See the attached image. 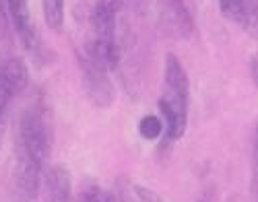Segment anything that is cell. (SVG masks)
Returning <instances> with one entry per match:
<instances>
[{
  "label": "cell",
  "mask_w": 258,
  "mask_h": 202,
  "mask_svg": "<svg viewBox=\"0 0 258 202\" xmlns=\"http://www.w3.org/2000/svg\"><path fill=\"white\" fill-rule=\"evenodd\" d=\"M50 137L52 134L46 109L39 105L25 109L15 137L7 202H35L46 157L52 147Z\"/></svg>",
  "instance_id": "6da1fadb"
},
{
  "label": "cell",
  "mask_w": 258,
  "mask_h": 202,
  "mask_svg": "<svg viewBox=\"0 0 258 202\" xmlns=\"http://www.w3.org/2000/svg\"><path fill=\"white\" fill-rule=\"evenodd\" d=\"M163 89L165 93L159 99V111L163 116L165 137L169 143H176L184 137L188 126V103H190V81L184 64L176 54L165 56L163 69Z\"/></svg>",
  "instance_id": "7a4b0ae2"
},
{
  "label": "cell",
  "mask_w": 258,
  "mask_h": 202,
  "mask_svg": "<svg viewBox=\"0 0 258 202\" xmlns=\"http://www.w3.org/2000/svg\"><path fill=\"white\" fill-rule=\"evenodd\" d=\"M77 60H79V69H81V79H83V89L87 93L89 101L95 107H110L116 99V91L110 79V71L97 60L89 58L87 54H83L77 50Z\"/></svg>",
  "instance_id": "3957f363"
},
{
  "label": "cell",
  "mask_w": 258,
  "mask_h": 202,
  "mask_svg": "<svg viewBox=\"0 0 258 202\" xmlns=\"http://www.w3.org/2000/svg\"><path fill=\"white\" fill-rule=\"evenodd\" d=\"M29 85V69L21 58H9L0 64V141L11 101Z\"/></svg>",
  "instance_id": "277c9868"
},
{
  "label": "cell",
  "mask_w": 258,
  "mask_h": 202,
  "mask_svg": "<svg viewBox=\"0 0 258 202\" xmlns=\"http://www.w3.org/2000/svg\"><path fill=\"white\" fill-rule=\"evenodd\" d=\"M7 11H9V17L13 21V27H15L21 43H23V48L33 58H41V54H44V43H41L37 29L33 25L29 0H7Z\"/></svg>",
  "instance_id": "5b68a950"
},
{
  "label": "cell",
  "mask_w": 258,
  "mask_h": 202,
  "mask_svg": "<svg viewBox=\"0 0 258 202\" xmlns=\"http://www.w3.org/2000/svg\"><path fill=\"white\" fill-rule=\"evenodd\" d=\"M159 5L171 31L180 37H188L195 25H192V17L186 7V0H159Z\"/></svg>",
  "instance_id": "8992f818"
},
{
  "label": "cell",
  "mask_w": 258,
  "mask_h": 202,
  "mask_svg": "<svg viewBox=\"0 0 258 202\" xmlns=\"http://www.w3.org/2000/svg\"><path fill=\"white\" fill-rule=\"evenodd\" d=\"M48 202H75L73 177L64 165H56L48 171Z\"/></svg>",
  "instance_id": "52a82bcc"
},
{
  "label": "cell",
  "mask_w": 258,
  "mask_h": 202,
  "mask_svg": "<svg viewBox=\"0 0 258 202\" xmlns=\"http://www.w3.org/2000/svg\"><path fill=\"white\" fill-rule=\"evenodd\" d=\"M44 5V17L50 29L60 31L64 23V0H41Z\"/></svg>",
  "instance_id": "ba28073f"
},
{
  "label": "cell",
  "mask_w": 258,
  "mask_h": 202,
  "mask_svg": "<svg viewBox=\"0 0 258 202\" xmlns=\"http://www.w3.org/2000/svg\"><path fill=\"white\" fill-rule=\"evenodd\" d=\"M163 132H165V126H163L161 118H157V116H145V118H141L139 134L145 141H157Z\"/></svg>",
  "instance_id": "9c48e42d"
},
{
  "label": "cell",
  "mask_w": 258,
  "mask_h": 202,
  "mask_svg": "<svg viewBox=\"0 0 258 202\" xmlns=\"http://www.w3.org/2000/svg\"><path fill=\"white\" fill-rule=\"evenodd\" d=\"M219 11L225 19L233 21V23H244L246 17V5L244 0H219Z\"/></svg>",
  "instance_id": "30bf717a"
},
{
  "label": "cell",
  "mask_w": 258,
  "mask_h": 202,
  "mask_svg": "<svg viewBox=\"0 0 258 202\" xmlns=\"http://www.w3.org/2000/svg\"><path fill=\"white\" fill-rule=\"evenodd\" d=\"M79 200L81 202H120L112 190L101 188V186H87L81 192Z\"/></svg>",
  "instance_id": "8fae6325"
},
{
  "label": "cell",
  "mask_w": 258,
  "mask_h": 202,
  "mask_svg": "<svg viewBox=\"0 0 258 202\" xmlns=\"http://www.w3.org/2000/svg\"><path fill=\"white\" fill-rule=\"evenodd\" d=\"M244 31L248 35H252L254 39H258V9L256 11H250L246 17H244V23H242Z\"/></svg>",
  "instance_id": "7c38bea8"
},
{
  "label": "cell",
  "mask_w": 258,
  "mask_h": 202,
  "mask_svg": "<svg viewBox=\"0 0 258 202\" xmlns=\"http://www.w3.org/2000/svg\"><path fill=\"white\" fill-rule=\"evenodd\" d=\"M197 202H217V190H215L213 186L205 188V190L201 192V196L197 198Z\"/></svg>",
  "instance_id": "4fadbf2b"
},
{
  "label": "cell",
  "mask_w": 258,
  "mask_h": 202,
  "mask_svg": "<svg viewBox=\"0 0 258 202\" xmlns=\"http://www.w3.org/2000/svg\"><path fill=\"white\" fill-rule=\"evenodd\" d=\"M250 77H252L254 85L258 87V56H254V58L250 60Z\"/></svg>",
  "instance_id": "5bb4252c"
}]
</instances>
